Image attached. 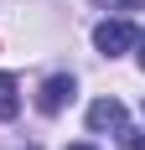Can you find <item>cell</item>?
Segmentation results:
<instances>
[{"instance_id":"6da1fadb","label":"cell","mask_w":145,"mask_h":150,"mask_svg":"<svg viewBox=\"0 0 145 150\" xmlns=\"http://www.w3.org/2000/svg\"><path fill=\"white\" fill-rule=\"evenodd\" d=\"M88 129H109V135H119V150H140V135L130 129V119H124V109L114 98H99L88 109Z\"/></svg>"},{"instance_id":"7a4b0ae2","label":"cell","mask_w":145,"mask_h":150,"mask_svg":"<svg viewBox=\"0 0 145 150\" xmlns=\"http://www.w3.org/2000/svg\"><path fill=\"white\" fill-rule=\"evenodd\" d=\"M93 47H99L104 57H119V52L135 47V26H130V21H104V26L93 31Z\"/></svg>"},{"instance_id":"3957f363","label":"cell","mask_w":145,"mask_h":150,"mask_svg":"<svg viewBox=\"0 0 145 150\" xmlns=\"http://www.w3.org/2000/svg\"><path fill=\"white\" fill-rule=\"evenodd\" d=\"M62 104H72V78H68V73L47 78L42 93H36V109H42V114H62Z\"/></svg>"},{"instance_id":"277c9868","label":"cell","mask_w":145,"mask_h":150,"mask_svg":"<svg viewBox=\"0 0 145 150\" xmlns=\"http://www.w3.org/2000/svg\"><path fill=\"white\" fill-rule=\"evenodd\" d=\"M21 114V98H16V78L0 73V119H16Z\"/></svg>"},{"instance_id":"5b68a950","label":"cell","mask_w":145,"mask_h":150,"mask_svg":"<svg viewBox=\"0 0 145 150\" xmlns=\"http://www.w3.org/2000/svg\"><path fill=\"white\" fill-rule=\"evenodd\" d=\"M140 67H145V36H140Z\"/></svg>"},{"instance_id":"8992f818","label":"cell","mask_w":145,"mask_h":150,"mask_svg":"<svg viewBox=\"0 0 145 150\" xmlns=\"http://www.w3.org/2000/svg\"><path fill=\"white\" fill-rule=\"evenodd\" d=\"M68 150H93V145H68Z\"/></svg>"}]
</instances>
